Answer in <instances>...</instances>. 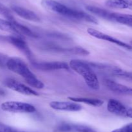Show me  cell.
Listing matches in <instances>:
<instances>
[{
	"label": "cell",
	"instance_id": "1",
	"mask_svg": "<svg viewBox=\"0 0 132 132\" xmlns=\"http://www.w3.org/2000/svg\"><path fill=\"white\" fill-rule=\"evenodd\" d=\"M41 4L45 9L63 16L77 20L87 21L89 23L95 24L98 23L96 18L93 16L82 10L68 7L67 5H63L55 0H41Z\"/></svg>",
	"mask_w": 132,
	"mask_h": 132
},
{
	"label": "cell",
	"instance_id": "2",
	"mask_svg": "<svg viewBox=\"0 0 132 132\" xmlns=\"http://www.w3.org/2000/svg\"><path fill=\"white\" fill-rule=\"evenodd\" d=\"M6 67L12 72L21 76L26 82L33 87L43 89L44 84L39 80L36 75L30 70L24 61L16 57L9 58L6 62Z\"/></svg>",
	"mask_w": 132,
	"mask_h": 132
},
{
	"label": "cell",
	"instance_id": "3",
	"mask_svg": "<svg viewBox=\"0 0 132 132\" xmlns=\"http://www.w3.org/2000/svg\"><path fill=\"white\" fill-rule=\"evenodd\" d=\"M69 67L83 78L85 83L90 89L98 90L100 88L97 76L88 62L80 60H72L70 62Z\"/></svg>",
	"mask_w": 132,
	"mask_h": 132
},
{
	"label": "cell",
	"instance_id": "4",
	"mask_svg": "<svg viewBox=\"0 0 132 132\" xmlns=\"http://www.w3.org/2000/svg\"><path fill=\"white\" fill-rule=\"evenodd\" d=\"M1 109L5 111L21 113H32L36 111V107L32 104L18 101H6L1 106Z\"/></svg>",
	"mask_w": 132,
	"mask_h": 132
},
{
	"label": "cell",
	"instance_id": "5",
	"mask_svg": "<svg viewBox=\"0 0 132 132\" xmlns=\"http://www.w3.org/2000/svg\"><path fill=\"white\" fill-rule=\"evenodd\" d=\"M4 40L8 41L12 45L17 48L18 50H20L21 53L25 54L30 62L34 61V57L32 53V50L30 49L28 45L26 43V41L22 38V37L19 35H13V36H5V37H1Z\"/></svg>",
	"mask_w": 132,
	"mask_h": 132
},
{
	"label": "cell",
	"instance_id": "6",
	"mask_svg": "<svg viewBox=\"0 0 132 132\" xmlns=\"http://www.w3.org/2000/svg\"><path fill=\"white\" fill-rule=\"evenodd\" d=\"M107 109L118 116L132 119V107H126L117 100L110 99L107 104Z\"/></svg>",
	"mask_w": 132,
	"mask_h": 132
},
{
	"label": "cell",
	"instance_id": "7",
	"mask_svg": "<svg viewBox=\"0 0 132 132\" xmlns=\"http://www.w3.org/2000/svg\"><path fill=\"white\" fill-rule=\"evenodd\" d=\"M34 68L42 71H50L61 69H69V65L65 62H30Z\"/></svg>",
	"mask_w": 132,
	"mask_h": 132
},
{
	"label": "cell",
	"instance_id": "8",
	"mask_svg": "<svg viewBox=\"0 0 132 132\" xmlns=\"http://www.w3.org/2000/svg\"><path fill=\"white\" fill-rule=\"evenodd\" d=\"M43 49L45 50H50L52 52H55V53H66V54H79V55H88L90 53L88 50L83 49L79 47L72 48H63L60 47L59 45H55V44L48 43L43 45Z\"/></svg>",
	"mask_w": 132,
	"mask_h": 132
},
{
	"label": "cell",
	"instance_id": "9",
	"mask_svg": "<svg viewBox=\"0 0 132 132\" xmlns=\"http://www.w3.org/2000/svg\"><path fill=\"white\" fill-rule=\"evenodd\" d=\"M5 85L13 91L28 96H39V93L24 84L13 78H8L5 81Z\"/></svg>",
	"mask_w": 132,
	"mask_h": 132
},
{
	"label": "cell",
	"instance_id": "10",
	"mask_svg": "<svg viewBox=\"0 0 132 132\" xmlns=\"http://www.w3.org/2000/svg\"><path fill=\"white\" fill-rule=\"evenodd\" d=\"M54 132H96L92 128L81 124L62 122L57 126Z\"/></svg>",
	"mask_w": 132,
	"mask_h": 132
},
{
	"label": "cell",
	"instance_id": "11",
	"mask_svg": "<svg viewBox=\"0 0 132 132\" xmlns=\"http://www.w3.org/2000/svg\"><path fill=\"white\" fill-rule=\"evenodd\" d=\"M87 32L93 37L99 39V40H104V41H109L110 43H113L116 44V45H119L120 47H122L128 49V50H131L132 49L131 45L126 43L123 42V41H121L118 39L112 37V36H109V35L104 33V32H100L97 30L94 29V28H88L87 29Z\"/></svg>",
	"mask_w": 132,
	"mask_h": 132
},
{
	"label": "cell",
	"instance_id": "12",
	"mask_svg": "<svg viewBox=\"0 0 132 132\" xmlns=\"http://www.w3.org/2000/svg\"><path fill=\"white\" fill-rule=\"evenodd\" d=\"M50 106L52 109L59 111H79L82 109V106L75 102H64V101H52L50 103Z\"/></svg>",
	"mask_w": 132,
	"mask_h": 132
},
{
	"label": "cell",
	"instance_id": "13",
	"mask_svg": "<svg viewBox=\"0 0 132 132\" xmlns=\"http://www.w3.org/2000/svg\"><path fill=\"white\" fill-rule=\"evenodd\" d=\"M104 84L108 89L114 93L132 96V88L128 87L126 85H124L109 79H105L104 80Z\"/></svg>",
	"mask_w": 132,
	"mask_h": 132
},
{
	"label": "cell",
	"instance_id": "14",
	"mask_svg": "<svg viewBox=\"0 0 132 132\" xmlns=\"http://www.w3.org/2000/svg\"><path fill=\"white\" fill-rule=\"evenodd\" d=\"M11 9L17 15H18L21 18H23L24 19L34 22H39L41 21L39 17L36 13L34 12L32 10H29V9H25V8L21 7V6H17V5L12 6Z\"/></svg>",
	"mask_w": 132,
	"mask_h": 132
},
{
	"label": "cell",
	"instance_id": "15",
	"mask_svg": "<svg viewBox=\"0 0 132 132\" xmlns=\"http://www.w3.org/2000/svg\"><path fill=\"white\" fill-rule=\"evenodd\" d=\"M108 20L132 27V15L110 12Z\"/></svg>",
	"mask_w": 132,
	"mask_h": 132
},
{
	"label": "cell",
	"instance_id": "16",
	"mask_svg": "<svg viewBox=\"0 0 132 132\" xmlns=\"http://www.w3.org/2000/svg\"><path fill=\"white\" fill-rule=\"evenodd\" d=\"M106 72L113 76H117L121 78L132 82V72L131 71H125V70L122 69L119 67H116V66L109 65Z\"/></svg>",
	"mask_w": 132,
	"mask_h": 132
},
{
	"label": "cell",
	"instance_id": "17",
	"mask_svg": "<svg viewBox=\"0 0 132 132\" xmlns=\"http://www.w3.org/2000/svg\"><path fill=\"white\" fill-rule=\"evenodd\" d=\"M105 5L112 9L132 10V0H106Z\"/></svg>",
	"mask_w": 132,
	"mask_h": 132
},
{
	"label": "cell",
	"instance_id": "18",
	"mask_svg": "<svg viewBox=\"0 0 132 132\" xmlns=\"http://www.w3.org/2000/svg\"><path fill=\"white\" fill-rule=\"evenodd\" d=\"M68 99L71 101L75 102H82V103L86 104L90 106H95V107H100L104 104V102L100 99L97 98H86V97H68Z\"/></svg>",
	"mask_w": 132,
	"mask_h": 132
},
{
	"label": "cell",
	"instance_id": "19",
	"mask_svg": "<svg viewBox=\"0 0 132 132\" xmlns=\"http://www.w3.org/2000/svg\"><path fill=\"white\" fill-rule=\"evenodd\" d=\"M9 21H10L12 22V23L13 25L14 26V27H15V28L16 29V31H18L19 36L25 35V36H29V37L31 38L37 37V35H36V34L34 33L30 28H28V27L23 25L21 24V23H18V21H16L15 20V19H11V20Z\"/></svg>",
	"mask_w": 132,
	"mask_h": 132
},
{
	"label": "cell",
	"instance_id": "20",
	"mask_svg": "<svg viewBox=\"0 0 132 132\" xmlns=\"http://www.w3.org/2000/svg\"><path fill=\"white\" fill-rule=\"evenodd\" d=\"M0 31H6V32L15 34V35H19L18 31H16L12 22L8 19H0Z\"/></svg>",
	"mask_w": 132,
	"mask_h": 132
},
{
	"label": "cell",
	"instance_id": "21",
	"mask_svg": "<svg viewBox=\"0 0 132 132\" xmlns=\"http://www.w3.org/2000/svg\"><path fill=\"white\" fill-rule=\"evenodd\" d=\"M0 14L3 16L8 20H11V19H14V16L12 14L11 10L1 3H0Z\"/></svg>",
	"mask_w": 132,
	"mask_h": 132
},
{
	"label": "cell",
	"instance_id": "22",
	"mask_svg": "<svg viewBox=\"0 0 132 132\" xmlns=\"http://www.w3.org/2000/svg\"><path fill=\"white\" fill-rule=\"evenodd\" d=\"M0 132H24L23 131L18 130L13 127L0 122Z\"/></svg>",
	"mask_w": 132,
	"mask_h": 132
},
{
	"label": "cell",
	"instance_id": "23",
	"mask_svg": "<svg viewBox=\"0 0 132 132\" xmlns=\"http://www.w3.org/2000/svg\"><path fill=\"white\" fill-rule=\"evenodd\" d=\"M112 132H132V122L129 123L120 128L114 129Z\"/></svg>",
	"mask_w": 132,
	"mask_h": 132
},
{
	"label": "cell",
	"instance_id": "24",
	"mask_svg": "<svg viewBox=\"0 0 132 132\" xmlns=\"http://www.w3.org/2000/svg\"><path fill=\"white\" fill-rule=\"evenodd\" d=\"M9 58L7 56L0 53V67H6V62H7Z\"/></svg>",
	"mask_w": 132,
	"mask_h": 132
},
{
	"label": "cell",
	"instance_id": "25",
	"mask_svg": "<svg viewBox=\"0 0 132 132\" xmlns=\"http://www.w3.org/2000/svg\"><path fill=\"white\" fill-rule=\"evenodd\" d=\"M0 94H1V95H3V94H5V92H4V91H3L2 89H0Z\"/></svg>",
	"mask_w": 132,
	"mask_h": 132
},
{
	"label": "cell",
	"instance_id": "26",
	"mask_svg": "<svg viewBox=\"0 0 132 132\" xmlns=\"http://www.w3.org/2000/svg\"><path fill=\"white\" fill-rule=\"evenodd\" d=\"M131 44H132V41H131Z\"/></svg>",
	"mask_w": 132,
	"mask_h": 132
}]
</instances>
